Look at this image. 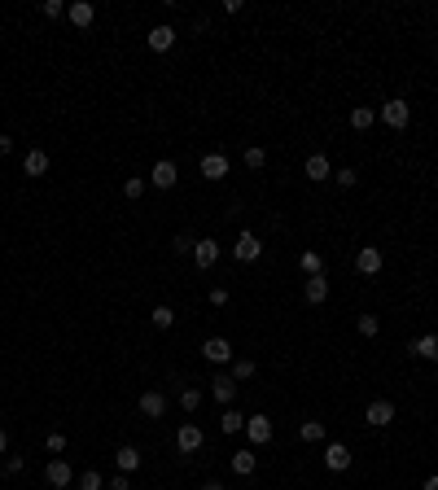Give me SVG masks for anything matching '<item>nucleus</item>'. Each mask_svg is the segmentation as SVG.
Returning a JSON list of instances; mask_svg holds the SVG:
<instances>
[{
	"label": "nucleus",
	"mask_w": 438,
	"mask_h": 490,
	"mask_svg": "<svg viewBox=\"0 0 438 490\" xmlns=\"http://www.w3.org/2000/svg\"><path fill=\"white\" fill-rule=\"evenodd\" d=\"M66 18L75 22L79 31H84V27H92V18H97V9H92L88 0H75V5H66Z\"/></svg>",
	"instance_id": "obj_18"
},
{
	"label": "nucleus",
	"mask_w": 438,
	"mask_h": 490,
	"mask_svg": "<svg viewBox=\"0 0 438 490\" xmlns=\"http://www.w3.org/2000/svg\"><path fill=\"white\" fill-rule=\"evenodd\" d=\"M382 249L377 245H360V254H355V267H360V276H377L382 271Z\"/></svg>",
	"instance_id": "obj_9"
},
{
	"label": "nucleus",
	"mask_w": 438,
	"mask_h": 490,
	"mask_svg": "<svg viewBox=\"0 0 438 490\" xmlns=\"http://www.w3.org/2000/svg\"><path fill=\"white\" fill-rule=\"evenodd\" d=\"M232 254H237V263H259L263 245H259L254 232H241V236H237V245H232Z\"/></svg>",
	"instance_id": "obj_10"
},
{
	"label": "nucleus",
	"mask_w": 438,
	"mask_h": 490,
	"mask_svg": "<svg viewBox=\"0 0 438 490\" xmlns=\"http://www.w3.org/2000/svg\"><path fill=\"white\" fill-rule=\"evenodd\" d=\"M202 490H223V486H219V482H206V486H202Z\"/></svg>",
	"instance_id": "obj_43"
},
{
	"label": "nucleus",
	"mask_w": 438,
	"mask_h": 490,
	"mask_svg": "<svg viewBox=\"0 0 438 490\" xmlns=\"http://www.w3.org/2000/svg\"><path fill=\"white\" fill-rule=\"evenodd\" d=\"M202 429H197V425H180V429H175V447H180L184 451V456H193V451H202Z\"/></svg>",
	"instance_id": "obj_11"
},
{
	"label": "nucleus",
	"mask_w": 438,
	"mask_h": 490,
	"mask_svg": "<svg viewBox=\"0 0 438 490\" xmlns=\"http://www.w3.org/2000/svg\"><path fill=\"white\" fill-rule=\"evenodd\" d=\"M114 464H118V473H132V469H140V451L136 447H118Z\"/></svg>",
	"instance_id": "obj_21"
},
{
	"label": "nucleus",
	"mask_w": 438,
	"mask_h": 490,
	"mask_svg": "<svg viewBox=\"0 0 438 490\" xmlns=\"http://www.w3.org/2000/svg\"><path fill=\"white\" fill-rule=\"evenodd\" d=\"M171 44H175V27H167V22H162V27L149 31V53H167Z\"/></svg>",
	"instance_id": "obj_19"
},
{
	"label": "nucleus",
	"mask_w": 438,
	"mask_h": 490,
	"mask_svg": "<svg viewBox=\"0 0 438 490\" xmlns=\"http://www.w3.org/2000/svg\"><path fill=\"white\" fill-rule=\"evenodd\" d=\"M44 482L62 490V486L75 482V473H70V464H66V460H49V469H44Z\"/></svg>",
	"instance_id": "obj_14"
},
{
	"label": "nucleus",
	"mask_w": 438,
	"mask_h": 490,
	"mask_svg": "<svg viewBox=\"0 0 438 490\" xmlns=\"http://www.w3.org/2000/svg\"><path fill=\"white\" fill-rule=\"evenodd\" d=\"M245 166H250V171H263V166H267V149L250 145V149H245Z\"/></svg>",
	"instance_id": "obj_30"
},
{
	"label": "nucleus",
	"mask_w": 438,
	"mask_h": 490,
	"mask_svg": "<svg viewBox=\"0 0 438 490\" xmlns=\"http://www.w3.org/2000/svg\"><path fill=\"white\" fill-rule=\"evenodd\" d=\"M210 399L223 403V408H232V399H237V377H232V372H215V377H210Z\"/></svg>",
	"instance_id": "obj_3"
},
{
	"label": "nucleus",
	"mask_w": 438,
	"mask_h": 490,
	"mask_svg": "<svg viewBox=\"0 0 438 490\" xmlns=\"http://www.w3.org/2000/svg\"><path fill=\"white\" fill-rule=\"evenodd\" d=\"M5 451H9V434H5V429H0V456H5Z\"/></svg>",
	"instance_id": "obj_41"
},
{
	"label": "nucleus",
	"mask_w": 438,
	"mask_h": 490,
	"mask_svg": "<svg viewBox=\"0 0 438 490\" xmlns=\"http://www.w3.org/2000/svg\"><path fill=\"white\" fill-rule=\"evenodd\" d=\"M228 175V158L223 153H206L202 158V180H223Z\"/></svg>",
	"instance_id": "obj_20"
},
{
	"label": "nucleus",
	"mask_w": 438,
	"mask_h": 490,
	"mask_svg": "<svg viewBox=\"0 0 438 490\" xmlns=\"http://www.w3.org/2000/svg\"><path fill=\"white\" fill-rule=\"evenodd\" d=\"M259 372V364L254 359H232V377H237V386H241V381H250Z\"/></svg>",
	"instance_id": "obj_28"
},
{
	"label": "nucleus",
	"mask_w": 438,
	"mask_h": 490,
	"mask_svg": "<svg viewBox=\"0 0 438 490\" xmlns=\"http://www.w3.org/2000/svg\"><path fill=\"white\" fill-rule=\"evenodd\" d=\"M22 171H27L31 180H40V175H49V153H44V149H31L27 158H22Z\"/></svg>",
	"instance_id": "obj_17"
},
{
	"label": "nucleus",
	"mask_w": 438,
	"mask_h": 490,
	"mask_svg": "<svg viewBox=\"0 0 438 490\" xmlns=\"http://www.w3.org/2000/svg\"><path fill=\"white\" fill-rule=\"evenodd\" d=\"M298 267L307 271V276H320V271H325V258H320V254H316V249H307V254L298 258Z\"/></svg>",
	"instance_id": "obj_26"
},
{
	"label": "nucleus",
	"mask_w": 438,
	"mask_h": 490,
	"mask_svg": "<svg viewBox=\"0 0 438 490\" xmlns=\"http://www.w3.org/2000/svg\"><path fill=\"white\" fill-rule=\"evenodd\" d=\"M193 263H197L202 271L219 263V241H215V236H197V245H193Z\"/></svg>",
	"instance_id": "obj_8"
},
{
	"label": "nucleus",
	"mask_w": 438,
	"mask_h": 490,
	"mask_svg": "<svg viewBox=\"0 0 438 490\" xmlns=\"http://www.w3.org/2000/svg\"><path fill=\"white\" fill-rule=\"evenodd\" d=\"M140 193H145V180H140V175H132V180H123V197H127V201H136Z\"/></svg>",
	"instance_id": "obj_34"
},
{
	"label": "nucleus",
	"mask_w": 438,
	"mask_h": 490,
	"mask_svg": "<svg viewBox=\"0 0 438 490\" xmlns=\"http://www.w3.org/2000/svg\"><path fill=\"white\" fill-rule=\"evenodd\" d=\"M325 469L329 473H347L351 469V447L347 442H329L325 447Z\"/></svg>",
	"instance_id": "obj_6"
},
{
	"label": "nucleus",
	"mask_w": 438,
	"mask_h": 490,
	"mask_svg": "<svg viewBox=\"0 0 438 490\" xmlns=\"http://www.w3.org/2000/svg\"><path fill=\"white\" fill-rule=\"evenodd\" d=\"M140 412H145L149 421H158V416L167 412V394H158V390H145V394H140Z\"/></svg>",
	"instance_id": "obj_16"
},
{
	"label": "nucleus",
	"mask_w": 438,
	"mask_h": 490,
	"mask_svg": "<svg viewBox=\"0 0 438 490\" xmlns=\"http://www.w3.org/2000/svg\"><path fill=\"white\" fill-rule=\"evenodd\" d=\"M333 180L342 188H355V184H360V171H355V166H342V171H333Z\"/></svg>",
	"instance_id": "obj_32"
},
{
	"label": "nucleus",
	"mask_w": 438,
	"mask_h": 490,
	"mask_svg": "<svg viewBox=\"0 0 438 490\" xmlns=\"http://www.w3.org/2000/svg\"><path fill=\"white\" fill-rule=\"evenodd\" d=\"M417 359H430V364H438V337L434 333H425V337H412V346H408Z\"/></svg>",
	"instance_id": "obj_15"
},
{
	"label": "nucleus",
	"mask_w": 438,
	"mask_h": 490,
	"mask_svg": "<svg viewBox=\"0 0 438 490\" xmlns=\"http://www.w3.org/2000/svg\"><path fill=\"white\" fill-rule=\"evenodd\" d=\"M149 324H153V328H162V333H167V328L175 324V311H171V307H153V311H149Z\"/></svg>",
	"instance_id": "obj_25"
},
{
	"label": "nucleus",
	"mask_w": 438,
	"mask_h": 490,
	"mask_svg": "<svg viewBox=\"0 0 438 490\" xmlns=\"http://www.w3.org/2000/svg\"><path fill=\"white\" fill-rule=\"evenodd\" d=\"M180 408H184L188 416H193L197 408H202V390H193V386H184V390H180Z\"/></svg>",
	"instance_id": "obj_27"
},
{
	"label": "nucleus",
	"mask_w": 438,
	"mask_h": 490,
	"mask_svg": "<svg viewBox=\"0 0 438 490\" xmlns=\"http://www.w3.org/2000/svg\"><path fill=\"white\" fill-rule=\"evenodd\" d=\"M79 490H105V477L97 469H88V473H79Z\"/></svg>",
	"instance_id": "obj_31"
},
{
	"label": "nucleus",
	"mask_w": 438,
	"mask_h": 490,
	"mask_svg": "<svg viewBox=\"0 0 438 490\" xmlns=\"http://www.w3.org/2000/svg\"><path fill=\"white\" fill-rule=\"evenodd\" d=\"M298 438H303V442H325V425H320V421H303Z\"/></svg>",
	"instance_id": "obj_29"
},
{
	"label": "nucleus",
	"mask_w": 438,
	"mask_h": 490,
	"mask_svg": "<svg viewBox=\"0 0 438 490\" xmlns=\"http://www.w3.org/2000/svg\"><path fill=\"white\" fill-rule=\"evenodd\" d=\"M210 307H228V289H223V285H219V289H210Z\"/></svg>",
	"instance_id": "obj_38"
},
{
	"label": "nucleus",
	"mask_w": 438,
	"mask_h": 490,
	"mask_svg": "<svg viewBox=\"0 0 438 490\" xmlns=\"http://www.w3.org/2000/svg\"><path fill=\"white\" fill-rule=\"evenodd\" d=\"M62 14H66L62 0H44V18H62Z\"/></svg>",
	"instance_id": "obj_37"
},
{
	"label": "nucleus",
	"mask_w": 438,
	"mask_h": 490,
	"mask_svg": "<svg viewBox=\"0 0 438 490\" xmlns=\"http://www.w3.org/2000/svg\"><path fill=\"white\" fill-rule=\"evenodd\" d=\"M219 429H223V434H245V416L237 412V408H223V416H219Z\"/></svg>",
	"instance_id": "obj_22"
},
{
	"label": "nucleus",
	"mask_w": 438,
	"mask_h": 490,
	"mask_svg": "<svg viewBox=\"0 0 438 490\" xmlns=\"http://www.w3.org/2000/svg\"><path fill=\"white\" fill-rule=\"evenodd\" d=\"M377 118H382L386 127H395V131H404L408 123H412V105L404 101V97H390L382 110H377Z\"/></svg>",
	"instance_id": "obj_1"
},
{
	"label": "nucleus",
	"mask_w": 438,
	"mask_h": 490,
	"mask_svg": "<svg viewBox=\"0 0 438 490\" xmlns=\"http://www.w3.org/2000/svg\"><path fill=\"white\" fill-rule=\"evenodd\" d=\"M44 447H49L53 456H62V451H66V438H62V434H49V438H44Z\"/></svg>",
	"instance_id": "obj_36"
},
{
	"label": "nucleus",
	"mask_w": 438,
	"mask_h": 490,
	"mask_svg": "<svg viewBox=\"0 0 438 490\" xmlns=\"http://www.w3.org/2000/svg\"><path fill=\"white\" fill-rule=\"evenodd\" d=\"M175 180H180V166H175L171 158L153 162V171H149V184L153 188H175Z\"/></svg>",
	"instance_id": "obj_7"
},
{
	"label": "nucleus",
	"mask_w": 438,
	"mask_h": 490,
	"mask_svg": "<svg viewBox=\"0 0 438 490\" xmlns=\"http://www.w3.org/2000/svg\"><path fill=\"white\" fill-rule=\"evenodd\" d=\"M382 333V320L377 315H360V337H377Z\"/></svg>",
	"instance_id": "obj_33"
},
{
	"label": "nucleus",
	"mask_w": 438,
	"mask_h": 490,
	"mask_svg": "<svg viewBox=\"0 0 438 490\" xmlns=\"http://www.w3.org/2000/svg\"><path fill=\"white\" fill-rule=\"evenodd\" d=\"M425 490H438V473H434V477H425Z\"/></svg>",
	"instance_id": "obj_42"
},
{
	"label": "nucleus",
	"mask_w": 438,
	"mask_h": 490,
	"mask_svg": "<svg viewBox=\"0 0 438 490\" xmlns=\"http://www.w3.org/2000/svg\"><path fill=\"white\" fill-rule=\"evenodd\" d=\"M110 490H132V482H127V473H114V482H110Z\"/></svg>",
	"instance_id": "obj_39"
},
{
	"label": "nucleus",
	"mask_w": 438,
	"mask_h": 490,
	"mask_svg": "<svg viewBox=\"0 0 438 490\" xmlns=\"http://www.w3.org/2000/svg\"><path fill=\"white\" fill-rule=\"evenodd\" d=\"M202 355H206L215 368H223V364H232V342H228V337H206V342H202Z\"/></svg>",
	"instance_id": "obj_5"
},
{
	"label": "nucleus",
	"mask_w": 438,
	"mask_h": 490,
	"mask_svg": "<svg viewBox=\"0 0 438 490\" xmlns=\"http://www.w3.org/2000/svg\"><path fill=\"white\" fill-rule=\"evenodd\" d=\"M377 123V110H369V105H355V110H351V127L355 131H369Z\"/></svg>",
	"instance_id": "obj_24"
},
{
	"label": "nucleus",
	"mask_w": 438,
	"mask_h": 490,
	"mask_svg": "<svg viewBox=\"0 0 438 490\" xmlns=\"http://www.w3.org/2000/svg\"><path fill=\"white\" fill-rule=\"evenodd\" d=\"M272 434H276V429H272V421H267L263 412L245 416V438H250L254 447H267V442H272Z\"/></svg>",
	"instance_id": "obj_2"
},
{
	"label": "nucleus",
	"mask_w": 438,
	"mask_h": 490,
	"mask_svg": "<svg viewBox=\"0 0 438 490\" xmlns=\"http://www.w3.org/2000/svg\"><path fill=\"white\" fill-rule=\"evenodd\" d=\"M193 245H197V236H188V232H180V236L171 241V249H175V254H193Z\"/></svg>",
	"instance_id": "obj_35"
},
{
	"label": "nucleus",
	"mask_w": 438,
	"mask_h": 490,
	"mask_svg": "<svg viewBox=\"0 0 438 490\" xmlns=\"http://www.w3.org/2000/svg\"><path fill=\"white\" fill-rule=\"evenodd\" d=\"M303 298H307L311 307H320L325 298H329V276H325V271H320V276H307V285H303Z\"/></svg>",
	"instance_id": "obj_13"
},
{
	"label": "nucleus",
	"mask_w": 438,
	"mask_h": 490,
	"mask_svg": "<svg viewBox=\"0 0 438 490\" xmlns=\"http://www.w3.org/2000/svg\"><path fill=\"white\" fill-rule=\"evenodd\" d=\"M303 171H307V180H316V184L333 180V166H329V158H325V153H311V158L303 162Z\"/></svg>",
	"instance_id": "obj_12"
},
{
	"label": "nucleus",
	"mask_w": 438,
	"mask_h": 490,
	"mask_svg": "<svg viewBox=\"0 0 438 490\" xmlns=\"http://www.w3.org/2000/svg\"><path fill=\"white\" fill-rule=\"evenodd\" d=\"M254 464H259V460H254V451H232V473H237V477H250V473H254Z\"/></svg>",
	"instance_id": "obj_23"
},
{
	"label": "nucleus",
	"mask_w": 438,
	"mask_h": 490,
	"mask_svg": "<svg viewBox=\"0 0 438 490\" xmlns=\"http://www.w3.org/2000/svg\"><path fill=\"white\" fill-rule=\"evenodd\" d=\"M9 149H14V140H9V136H0V158H9Z\"/></svg>",
	"instance_id": "obj_40"
},
{
	"label": "nucleus",
	"mask_w": 438,
	"mask_h": 490,
	"mask_svg": "<svg viewBox=\"0 0 438 490\" xmlns=\"http://www.w3.org/2000/svg\"><path fill=\"white\" fill-rule=\"evenodd\" d=\"M364 421H369L373 429L395 425V403H390V399H373V403H369V412H364Z\"/></svg>",
	"instance_id": "obj_4"
}]
</instances>
